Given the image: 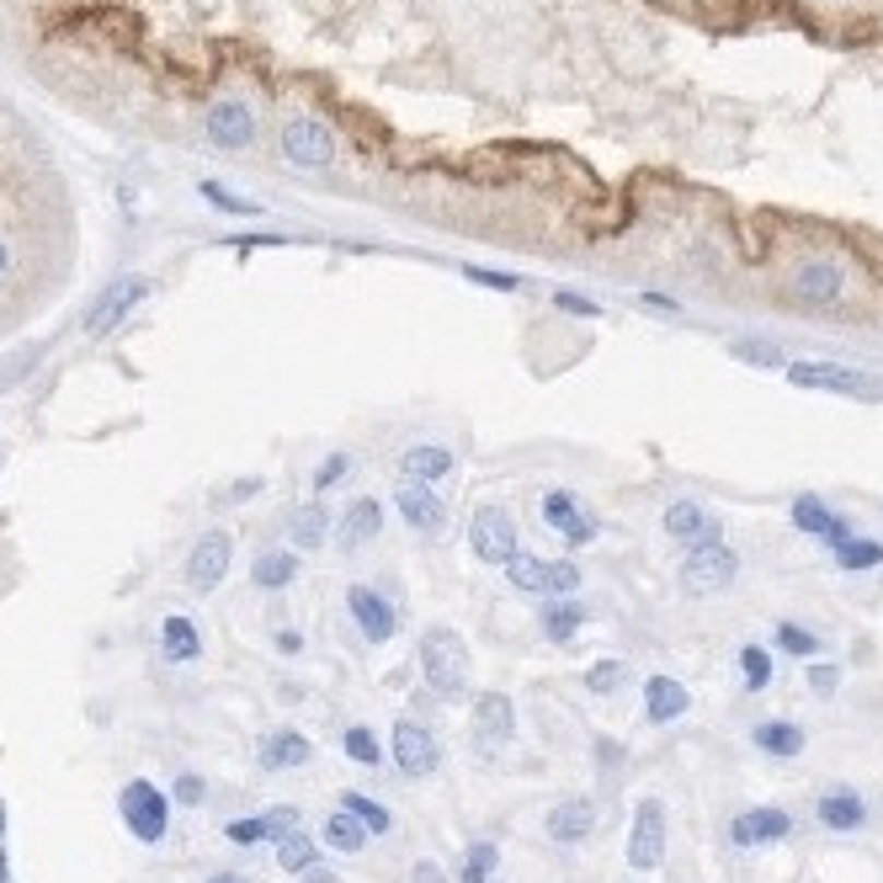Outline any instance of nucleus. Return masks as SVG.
<instances>
[{"instance_id": "1", "label": "nucleus", "mask_w": 883, "mask_h": 883, "mask_svg": "<svg viewBox=\"0 0 883 883\" xmlns=\"http://www.w3.org/2000/svg\"><path fill=\"white\" fill-rule=\"evenodd\" d=\"M70 192L33 122L0 96V335L33 320L70 278Z\"/></svg>"}, {"instance_id": "2", "label": "nucleus", "mask_w": 883, "mask_h": 883, "mask_svg": "<svg viewBox=\"0 0 883 883\" xmlns=\"http://www.w3.org/2000/svg\"><path fill=\"white\" fill-rule=\"evenodd\" d=\"M421 676L437 697H463L469 686V649L452 628H426L421 634Z\"/></svg>"}, {"instance_id": "3", "label": "nucleus", "mask_w": 883, "mask_h": 883, "mask_svg": "<svg viewBox=\"0 0 883 883\" xmlns=\"http://www.w3.org/2000/svg\"><path fill=\"white\" fill-rule=\"evenodd\" d=\"M788 384L846 395V400H883L879 373H857V367H841V362H788Z\"/></svg>"}, {"instance_id": "4", "label": "nucleus", "mask_w": 883, "mask_h": 883, "mask_svg": "<svg viewBox=\"0 0 883 883\" xmlns=\"http://www.w3.org/2000/svg\"><path fill=\"white\" fill-rule=\"evenodd\" d=\"M666 862V803L639 799L634 809V836H628V868L634 873H655Z\"/></svg>"}, {"instance_id": "5", "label": "nucleus", "mask_w": 883, "mask_h": 883, "mask_svg": "<svg viewBox=\"0 0 883 883\" xmlns=\"http://www.w3.org/2000/svg\"><path fill=\"white\" fill-rule=\"evenodd\" d=\"M282 161L320 170V165L335 161V133L320 118H287L282 122Z\"/></svg>"}, {"instance_id": "6", "label": "nucleus", "mask_w": 883, "mask_h": 883, "mask_svg": "<svg viewBox=\"0 0 883 883\" xmlns=\"http://www.w3.org/2000/svg\"><path fill=\"white\" fill-rule=\"evenodd\" d=\"M734 569H740V560H734L723 543H697L692 560L682 564V591H692V597H714V591H723V586L734 580Z\"/></svg>"}, {"instance_id": "7", "label": "nucleus", "mask_w": 883, "mask_h": 883, "mask_svg": "<svg viewBox=\"0 0 883 883\" xmlns=\"http://www.w3.org/2000/svg\"><path fill=\"white\" fill-rule=\"evenodd\" d=\"M389 756H395V766H400L404 777H432L437 762H442V745L421 719H400L395 723V745H389Z\"/></svg>"}, {"instance_id": "8", "label": "nucleus", "mask_w": 883, "mask_h": 883, "mask_svg": "<svg viewBox=\"0 0 883 883\" xmlns=\"http://www.w3.org/2000/svg\"><path fill=\"white\" fill-rule=\"evenodd\" d=\"M202 133H208L213 150H245V144L256 139V113H250V102H240V96L213 102L208 118H202Z\"/></svg>"}, {"instance_id": "9", "label": "nucleus", "mask_w": 883, "mask_h": 883, "mask_svg": "<svg viewBox=\"0 0 883 883\" xmlns=\"http://www.w3.org/2000/svg\"><path fill=\"white\" fill-rule=\"evenodd\" d=\"M469 549H474L484 564H506L517 554V522H511L501 506H480L474 522H469Z\"/></svg>"}, {"instance_id": "10", "label": "nucleus", "mask_w": 883, "mask_h": 883, "mask_svg": "<svg viewBox=\"0 0 883 883\" xmlns=\"http://www.w3.org/2000/svg\"><path fill=\"white\" fill-rule=\"evenodd\" d=\"M118 809H122V825H128L139 841H161L165 836V799L150 788V782H128Z\"/></svg>"}, {"instance_id": "11", "label": "nucleus", "mask_w": 883, "mask_h": 883, "mask_svg": "<svg viewBox=\"0 0 883 883\" xmlns=\"http://www.w3.org/2000/svg\"><path fill=\"white\" fill-rule=\"evenodd\" d=\"M229 554H235L229 532H202L192 543V554H187V586L192 591H213L224 580V569H229Z\"/></svg>"}, {"instance_id": "12", "label": "nucleus", "mask_w": 883, "mask_h": 883, "mask_svg": "<svg viewBox=\"0 0 883 883\" xmlns=\"http://www.w3.org/2000/svg\"><path fill=\"white\" fill-rule=\"evenodd\" d=\"M543 522L554 527V532H560L569 549H580V543H597V522L586 517V506H580V501H575L569 490H549V495H543Z\"/></svg>"}, {"instance_id": "13", "label": "nucleus", "mask_w": 883, "mask_h": 883, "mask_svg": "<svg viewBox=\"0 0 883 883\" xmlns=\"http://www.w3.org/2000/svg\"><path fill=\"white\" fill-rule=\"evenodd\" d=\"M346 607H352L357 628L367 634V644H389V639H395L400 617H395V607L384 602V597H378L373 586H352V591H346Z\"/></svg>"}, {"instance_id": "14", "label": "nucleus", "mask_w": 883, "mask_h": 883, "mask_svg": "<svg viewBox=\"0 0 883 883\" xmlns=\"http://www.w3.org/2000/svg\"><path fill=\"white\" fill-rule=\"evenodd\" d=\"M144 293H150V287H144V278H113V282H107V293L91 304V320H85V330H91V335L113 330V325H118L122 315H128L139 298H144Z\"/></svg>"}, {"instance_id": "15", "label": "nucleus", "mask_w": 883, "mask_h": 883, "mask_svg": "<svg viewBox=\"0 0 883 883\" xmlns=\"http://www.w3.org/2000/svg\"><path fill=\"white\" fill-rule=\"evenodd\" d=\"M793 836V814L788 809H745L729 831L734 846H766V841H788Z\"/></svg>"}, {"instance_id": "16", "label": "nucleus", "mask_w": 883, "mask_h": 883, "mask_svg": "<svg viewBox=\"0 0 883 883\" xmlns=\"http://www.w3.org/2000/svg\"><path fill=\"white\" fill-rule=\"evenodd\" d=\"M543 825H549V841H560V846L586 841V836H591V825H597V803L586 799V793H575V799L554 803Z\"/></svg>"}, {"instance_id": "17", "label": "nucleus", "mask_w": 883, "mask_h": 883, "mask_svg": "<svg viewBox=\"0 0 883 883\" xmlns=\"http://www.w3.org/2000/svg\"><path fill=\"white\" fill-rule=\"evenodd\" d=\"M395 501H400V517L415 532H442V522H447V506H442V495L432 490V484H400L395 490Z\"/></svg>"}, {"instance_id": "18", "label": "nucleus", "mask_w": 883, "mask_h": 883, "mask_svg": "<svg viewBox=\"0 0 883 883\" xmlns=\"http://www.w3.org/2000/svg\"><path fill=\"white\" fill-rule=\"evenodd\" d=\"M666 532L676 538V543H719V522L697 506V501H676V506H666Z\"/></svg>"}, {"instance_id": "19", "label": "nucleus", "mask_w": 883, "mask_h": 883, "mask_svg": "<svg viewBox=\"0 0 883 883\" xmlns=\"http://www.w3.org/2000/svg\"><path fill=\"white\" fill-rule=\"evenodd\" d=\"M474 734H480L484 745H506V740L517 734V714H511V697H501V692H484L480 703H474Z\"/></svg>"}, {"instance_id": "20", "label": "nucleus", "mask_w": 883, "mask_h": 883, "mask_svg": "<svg viewBox=\"0 0 883 883\" xmlns=\"http://www.w3.org/2000/svg\"><path fill=\"white\" fill-rule=\"evenodd\" d=\"M814 814H820V825H831V831H857V825H868V803H862L857 788H825L820 803H814Z\"/></svg>"}, {"instance_id": "21", "label": "nucleus", "mask_w": 883, "mask_h": 883, "mask_svg": "<svg viewBox=\"0 0 883 883\" xmlns=\"http://www.w3.org/2000/svg\"><path fill=\"white\" fill-rule=\"evenodd\" d=\"M841 282H846V272L836 261H803L799 272H793V293H799L803 304H831V298H841Z\"/></svg>"}, {"instance_id": "22", "label": "nucleus", "mask_w": 883, "mask_h": 883, "mask_svg": "<svg viewBox=\"0 0 883 883\" xmlns=\"http://www.w3.org/2000/svg\"><path fill=\"white\" fill-rule=\"evenodd\" d=\"M378 527H384V511H378V501L373 495H357L352 506H346V517H341V549L346 554H357V549H367L373 538H378Z\"/></svg>"}, {"instance_id": "23", "label": "nucleus", "mask_w": 883, "mask_h": 883, "mask_svg": "<svg viewBox=\"0 0 883 883\" xmlns=\"http://www.w3.org/2000/svg\"><path fill=\"white\" fill-rule=\"evenodd\" d=\"M400 474L415 484H432L442 480V474H452V452L442 447V442H415V447H404L400 452Z\"/></svg>"}, {"instance_id": "24", "label": "nucleus", "mask_w": 883, "mask_h": 883, "mask_svg": "<svg viewBox=\"0 0 883 883\" xmlns=\"http://www.w3.org/2000/svg\"><path fill=\"white\" fill-rule=\"evenodd\" d=\"M686 708H692V697H686V686L676 676H649V686H644V714H649V723L682 719Z\"/></svg>"}, {"instance_id": "25", "label": "nucleus", "mask_w": 883, "mask_h": 883, "mask_svg": "<svg viewBox=\"0 0 883 883\" xmlns=\"http://www.w3.org/2000/svg\"><path fill=\"white\" fill-rule=\"evenodd\" d=\"M256 756H261L267 772H287V766L309 762V756H315V745H309L298 729H278V734H267V740H261V751H256Z\"/></svg>"}, {"instance_id": "26", "label": "nucleus", "mask_w": 883, "mask_h": 883, "mask_svg": "<svg viewBox=\"0 0 883 883\" xmlns=\"http://www.w3.org/2000/svg\"><path fill=\"white\" fill-rule=\"evenodd\" d=\"M538 623H543V634L554 644H569L580 634V623H586V607L575 602V597H554V602L538 612Z\"/></svg>"}, {"instance_id": "27", "label": "nucleus", "mask_w": 883, "mask_h": 883, "mask_svg": "<svg viewBox=\"0 0 883 883\" xmlns=\"http://www.w3.org/2000/svg\"><path fill=\"white\" fill-rule=\"evenodd\" d=\"M161 644H165V660H198L202 655V639H198V628H192V617H181V612H170L165 617V628H161Z\"/></svg>"}, {"instance_id": "28", "label": "nucleus", "mask_w": 883, "mask_h": 883, "mask_svg": "<svg viewBox=\"0 0 883 883\" xmlns=\"http://www.w3.org/2000/svg\"><path fill=\"white\" fill-rule=\"evenodd\" d=\"M325 846H335V851H346V857H357L362 846H367V825H362L357 814H346V809H335V814L325 820Z\"/></svg>"}, {"instance_id": "29", "label": "nucleus", "mask_w": 883, "mask_h": 883, "mask_svg": "<svg viewBox=\"0 0 883 883\" xmlns=\"http://www.w3.org/2000/svg\"><path fill=\"white\" fill-rule=\"evenodd\" d=\"M756 751H766V756H799L803 751V729L799 723H782L772 719L756 729Z\"/></svg>"}, {"instance_id": "30", "label": "nucleus", "mask_w": 883, "mask_h": 883, "mask_svg": "<svg viewBox=\"0 0 883 883\" xmlns=\"http://www.w3.org/2000/svg\"><path fill=\"white\" fill-rule=\"evenodd\" d=\"M293 543L298 549H320L325 538H330V517H325V506H304V511H293Z\"/></svg>"}, {"instance_id": "31", "label": "nucleus", "mask_w": 883, "mask_h": 883, "mask_svg": "<svg viewBox=\"0 0 883 883\" xmlns=\"http://www.w3.org/2000/svg\"><path fill=\"white\" fill-rule=\"evenodd\" d=\"M793 522H799L803 532H814V538H825L841 517H831V506H825L820 495H799V501H793Z\"/></svg>"}, {"instance_id": "32", "label": "nucleus", "mask_w": 883, "mask_h": 883, "mask_svg": "<svg viewBox=\"0 0 883 883\" xmlns=\"http://www.w3.org/2000/svg\"><path fill=\"white\" fill-rule=\"evenodd\" d=\"M293 569H298V564H293V554H261V560H256V569H250V580H256L261 591H282V586L293 580Z\"/></svg>"}, {"instance_id": "33", "label": "nucleus", "mask_w": 883, "mask_h": 883, "mask_svg": "<svg viewBox=\"0 0 883 883\" xmlns=\"http://www.w3.org/2000/svg\"><path fill=\"white\" fill-rule=\"evenodd\" d=\"M506 580H511L517 591H532V597H543V560L517 549V554L506 560Z\"/></svg>"}, {"instance_id": "34", "label": "nucleus", "mask_w": 883, "mask_h": 883, "mask_svg": "<svg viewBox=\"0 0 883 883\" xmlns=\"http://www.w3.org/2000/svg\"><path fill=\"white\" fill-rule=\"evenodd\" d=\"M278 862L287 868V873H309L320 857H315V841H309V836H298V831H293V836H282L278 841Z\"/></svg>"}, {"instance_id": "35", "label": "nucleus", "mask_w": 883, "mask_h": 883, "mask_svg": "<svg viewBox=\"0 0 883 883\" xmlns=\"http://www.w3.org/2000/svg\"><path fill=\"white\" fill-rule=\"evenodd\" d=\"M495 862H501L495 841H474L469 846V857H463V883H490L495 879Z\"/></svg>"}, {"instance_id": "36", "label": "nucleus", "mask_w": 883, "mask_h": 883, "mask_svg": "<svg viewBox=\"0 0 883 883\" xmlns=\"http://www.w3.org/2000/svg\"><path fill=\"white\" fill-rule=\"evenodd\" d=\"M836 564H841V569H873V564H883V543H868V538H846L841 549H836Z\"/></svg>"}, {"instance_id": "37", "label": "nucleus", "mask_w": 883, "mask_h": 883, "mask_svg": "<svg viewBox=\"0 0 883 883\" xmlns=\"http://www.w3.org/2000/svg\"><path fill=\"white\" fill-rule=\"evenodd\" d=\"M575 586H580V569L569 560L543 564V597H575Z\"/></svg>"}, {"instance_id": "38", "label": "nucleus", "mask_w": 883, "mask_h": 883, "mask_svg": "<svg viewBox=\"0 0 883 883\" xmlns=\"http://www.w3.org/2000/svg\"><path fill=\"white\" fill-rule=\"evenodd\" d=\"M341 809H346V814H357L362 825H367V836H384V831H389V809H384V803L362 799V793H346Z\"/></svg>"}, {"instance_id": "39", "label": "nucleus", "mask_w": 883, "mask_h": 883, "mask_svg": "<svg viewBox=\"0 0 883 883\" xmlns=\"http://www.w3.org/2000/svg\"><path fill=\"white\" fill-rule=\"evenodd\" d=\"M740 666H745V686H751V692H762V686L772 682V655H766L762 644H745V649H740Z\"/></svg>"}, {"instance_id": "40", "label": "nucleus", "mask_w": 883, "mask_h": 883, "mask_svg": "<svg viewBox=\"0 0 883 883\" xmlns=\"http://www.w3.org/2000/svg\"><path fill=\"white\" fill-rule=\"evenodd\" d=\"M346 756L352 762H362V766H378L384 762V751H378V740H373V729H346Z\"/></svg>"}, {"instance_id": "41", "label": "nucleus", "mask_w": 883, "mask_h": 883, "mask_svg": "<svg viewBox=\"0 0 883 883\" xmlns=\"http://www.w3.org/2000/svg\"><path fill=\"white\" fill-rule=\"evenodd\" d=\"M623 682H628V666H623V660H602V666L586 671V686H591V692H617Z\"/></svg>"}, {"instance_id": "42", "label": "nucleus", "mask_w": 883, "mask_h": 883, "mask_svg": "<svg viewBox=\"0 0 883 883\" xmlns=\"http://www.w3.org/2000/svg\"><path fill=\"white\" fill-rule=\"evenodd\" d=\"M261 825H267V841H282V836H293V825H298V809H293V803H282V809H267V814H261Z\"/></svg>"}, {"instance_id": "43", "label": "nucleus", "mask_w": 883, "mask_h": 883, "mask_svg": "<svg viewBox=\"0 0 883 883\" xmlns=\"http://www.w3.org/2000/svg\"><path fill=\"white\" fill-rule=\"evenodd\" d=\"M729 352H734V357H745V362H756V367H782V352H777V346H766V341H734Z\"/></svg>"}, {"instance_id": "44", "label": "nucleus", "mask_w": 883, "mask_h": 883, "mask_svg": "<svg viewBox=\"0 0 883 883\" xmlns=\"http://www.w3.org/2000/svg\"><path fill=\"white\" fill-rule=\"evenodd\" d=\"M777 644H782L788 655H814V649H820L814 634H803L799 623H777Z\"/></svg>"}, {"instance_id": "45", "label": "nucleus", "mask_w": 883, "mask_h": 883, "mask_svg": "<svg viewBox=\"0 0 883 883\" xmlns=\"http://www.w3.org/2000/svg\"><path fill=\"white\" fill-rule=\"evenodd\" d=\"M346 469H352V458L346 452H330L320 469H315V490H330L335 480H346Z\"/></svg>"}, {"instance_id": "46", "label": "nucleus", "mask_w": 883, "mask_h": 883, "mask_svg": "<svg viewBox=\"0 0 883 883\" xmlns=\"http://www.w3.org/2000/svg\"><path fill=\"white\" fill-rule=\"evenodd\" d=\"M224 836L235 846H256V841H267V825H261V814L256 820H235V825H224Z\"/></svg>"}, {"instance_id": "47", "label": "nucleus", "mask_w": 883, "mask_h": 883, "mask_svg": "<svg viewBox=\"0 0 883 883\" xmlns=\"http://www.w3.org/2000/svg\"><path fill=\"white\" fill-rule=\"evenodd\" d=\"M554 309H560V315H580V320L602 315V309H597L591 298H580V293H569V287H564V293H554Z\"/></svg>"}, {"instance_id": "48", "label": "nucleus", "mask_w": 883, "mask_h": 883, "mask_svg": "<svg viewBox=\"0 0 883 883\" xmlns=\"http://www.w3.org/2000/svg\"><path fill=\"white\" fill-rule=\"evenodd\" d=\"M202 198L213 202V208H229V213H256V202H245V198H229L219 181H202Z\"/></svg>"}, {"instance_id": "49", "label": "nucleus", "mask_w": 883, "mask_h": 883, "mask_svg": "<svg viewBox=\"0 0 883 883\" xmlns=\"http://www.w3.org/2000/svg\"><path fill=\"white\" fill-rule=\"evenodd\" d=\"M463 278L484 282V287H501V293H517V287H522L517 278H506V272H484V267H463Z\"/></svg>"}, {"instance_id": "50", "label": "nucleus", "mask_w": 883, "mask_h": 883, "mask_svg": "<svg viewBox=\"0 0 883 883\" xmlns=\"http://www.w3.org/2000/svg\"><path fill=\"white\" fill-rule=\"evenodd\" d=\"M809 686H814L820 697H831V692L841 686V671H836V666H809Z\"/></svg>"}, {"instance_id": "51", "label": "nucleus", "mask_w": 883, "mask_h": 883, "mask_svg": "<svg viewBox=\"0 0 883 883\" xmlns=\"http://www.w3.org/2000/svg\"><path fill=\"white\" fill-rule=\"evenodd\" d=\"M176 799H181V803H202V799H208L202 777H176Z\"/></svg>"}, {"instance_id": "52", "label": "nucleus", "mask_w": 883, "mask_h": 883, "mask_svg": "<svg viewBox=\"0 0 883 883\" xmlns=\"http://www.w3.org/2000/svg\"><path fill=\"white\" fill-rule=\"evenodd\" d=\"M410 883H447V879H442L437 862H415V868H410Z\"/></svg>"}, {"instance_id": "53", "label": "nucleus", "mask_w": 883, "mask_h": 883, "mask_svg": "<svg viewBox=\"0 0 883 883\" xmlns=\"http://www.w3.org/2000/svg\"><path fill=\"white\" fill-rule=\"evenodd\" d=\"M298 879H304V883H341V879H335V873H330V868H320V862H315L309 873H298Z\"/></svg>"}, {"instance_id": "54", "label": "nucleus", "mask_w": 883, "mask_h": 883, "mask_svg": "<svg viewBox=\"0 0 883 883\" xmlns=\"http://www.w3.org/2000/svg\"><path fill=\"white\" fill-rule=\"evenodd\" d=\"M0 883H11V873H5V851H0Z\"/></svg>"}, {"instance_id": "55", "label": "nucleus", "mask_w": 883, "mask_h": 883, "mask_svg": "<svg viewBox=\"0 0 883 883\" xmlns=\"http://www.w3.org/2000/svg\"><path fill=\"white\" fill-rule=\"evenodd\" d=\"M0 836H5V809H0Z\"/></svg>"}, {"instance_id": "56", "label": "nucleus", "mask_w": 883, "mask_h": 883, "mask_svg": "<svg viewBox=\"0 0 883 883\" xmlns=\"http://www.w3.org/2000/svg\"><path fill=\"white\" fill-rule=\"evenodd\" d=\"M213 883H240V879H213Z\"/></svg>"}]
</instances>
